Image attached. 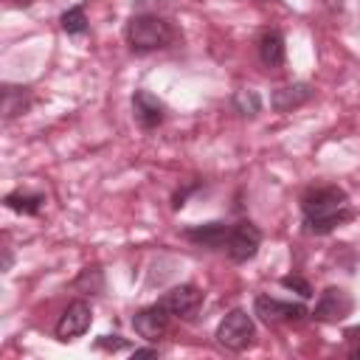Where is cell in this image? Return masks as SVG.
Instances as JSON below:
<instances>
[{"instance_id":"obj_18","label":"cell","mask_w":360,"mask_h":360,"mask_svg":"<svg viewBox=\"0 0 360 360\" xmlns=\"http://www.w3.org/2000/svg\"><path fill=\"white\" fill-rule=\"evenodd\" d=\"M233 107H236L239 115H256V112L262 110V98H259L253 90H239V93L233 96Z\"/></svg>"},{"instance_id":"obj_24","label":"cell","mask_w":360,"mask_h":360,"mask_svg":"<svg viewBox=\"0 0 360 360\" xmlns=\"http://www.w3.org/2000/svg\"><path fill=\"white\" fill-rule=\"evenodd\" d=\"M352 357H357V360H360V346H357V349H352Z\"/></svg>"},{"instance_id":"obj_22","label":"cell","mask_w":360,"mask_h":360,"mask_svg":"<svg viewBox=\"0 0 360 360\" xmlns=\"http://www.w3.org/2000/svg\"><path fill=\"white\" fill-rule=\"evenodd\" d=\"M346 338H352V340H360V326H352V329H346Z\"/></svg>"},{"instance_id":"obj_1","label":"cell","mask_w":360,"mask_h":360,"mask_svg":"<svg viewBox=\"0 0 360 360\" xmlns=\"http://www.w3.org/2000/svg\"><path fill=\"white\" fill-rule=\"evenodd\" d=\"M301 214L307 233L326 236L346 219H352V202L349 194L340 186H312L301 197Z\"/></svg>"},{"instance_id":"obj_7","label":"cell","mask_w":360,"mask_h":360,"mask_svg":"<svg viewBox=\"0 0 360 360\" xmlns=\"http://www.w3.org/2000/svg\"><path fill=\"white\" fill-rule=\"evenodd\" d=\"M169 321H172L169 307H166L163 301H158V304H149V307H143V309H138V312L132 315V329H135L143 340H152V343H155L158 338L166 335Z\"/></svg>"},{"instance_id":"obj_13","label":"cell","mask_w":360,"mask_h":360,"mask_svg":"<svg viewBox=\"0 0 360 360\" xmlns=\"http://www.w3.org/2000/svg\"><path fill=\"white\" fill-rule=\"evenodd\" d=\"M256 48H259V59H262L264 68H281L284 59H287L284 37H281V31H276V28H267V31L259 37Z\"/></svg>"},{"instance_id":"obj_17","label":"cell","mask_w":360,"mask_h":360,"mask_svg":"<svg viewBox=\"0 0 360 360\" xmlns=\"http://www.w3.org/2000/svg\"><path fill=\"white\" fill-rule=\"evenodd\" d=\"M73 287H76V290H82V292H90V295L101 292V290H104V273H101V267H98V264L84 267V270L76 276Z\"/></svg>"},{"instance_id":"obj_8","label":"cell","mask_w":360,"mask_h":360,"mask_svg":"<svg viewBox=\"0 0 360 360\" xmlns=\"http://www.w3.org/2000/svg\"><path fill=\"white\" fill-rule=\"evenodd\" d=\"M90 323H93V309H90L87 301L79 298V301H70L68 304V309L59 315L53 332H56L59 340H73V338L84 335L90 329Z\"/></svg>"},{"instance_id":"obj_21","label":"cell","mask_w":360,"mask_h":360,"mask_svg":"<svg viewBox=\"0 0 360 360\" xmlns=\"http://www.w3.org/2000/svg\"><path fill=\"white\" fill-rule=\"evenodd\" d=\"M160 352L155 346H146V349H132V357H158Z\"/></svg>"},{"instance_id":"obj_20","label":"cell","mask_w":360,"mask_h":360,"mask_svg":"<svg viewBox=\"0 0 360 360\" xmlns=\"http://www.w3.org/2000/svg\"><path fill=\"white\" fill-rule=\"evenodd\" d=\"M96 346H98V349H107V352H121V349H127L129 343H127L121 335H101V338L96 340Z\"/></svg>"},{"instance_id":"obj_4","label":"cell","mask_w":360,"mask_h":360,"mask_svg":"<svg viewBox=\"0 0 360 360\" xmlns=\"http://www.w3.org/2000/svg\"><path fill=\"white\" fill-rule=\"evenodd\" d=\"M259 248H262V231H259L250 219H242V222L231 225L228 245H225L231 262H236V264L250 262V259L259 253Z\"/></svg>"},{"instance_id":"obj_9","label":"cell","mask_w":360,"mask_h":360,"mask_svg":"<svg viewBox=\"0 0 360 360\" xmlns=\"http://www.w3.org/2000/svg\"><path fill=\"white\" fill-rule=\"evenodd\" d=\"M160 301L169 307V312H172L174 318L191 321V318L197 315V309L202 307V292H200V287H194V284H177V287H172Z\"/></svg>"},{"instance_id":"obj_23","label":"cell","mask_w":360,"mask_h":360,"mask_svg":"<svg viewBox=\"0 0 360 360\" xmlns=\"http://www.w3.org/2000/svg\"><path fill=\"white\" fill-rule=\"evenodd\" d=\"M11 3H14V6H22V8H25V6H31L34 0H11Z\"/></svg>"},{"instance_id":"obj_2","label":"cell","mask_w":360,"mask_h":360,"mask_svg":"<svg viewBox=\"0 0 360 360\" xmlns=\"http://www.w3.org/2000/svg\"><path fill=\"white\" fill-rule=\"evenodd\" d=\"M124 39L135 53H152V51H163L172 45L174 28L158 14H135L127 20Z\"/></svg>"},{"instance_id":"obj_14","label":"cell","mask_w":360,"mask_h":360,"mask_svg":"<svg viewBox=\"0 0 360 360\" xmlns=\"http://www.w3.org/2000/svg\"><path fill=\"white\" fill-rule=\"evenodd\" d=\"M3 202H6V208H11V211H17V214H25V217H34V214H39L42 211V205H45V194L42 191H11V194H6L3 197Z\"/></svg>"},{"instance_id":"obj_10","label":"cell","mask_w":360,"mask_h":360,"mask_svg":"<svg viewBox=\"0 0 360 360\" xmlns=\"http://www.w3.org/2000/svg\"><path fill=\"white\" fill-rule=\"evenodd\" d=\"M132 115L141 129H155L166 118V104L149 90H135L132 93Z\"/></svg>"},{"instance_id":"obj_3","label":"cell","mask_w":360,"mask_h":360,"mask_svg":"<svg viewBox=\"0 0 360 360\" xmlns=\"http://www.w3.org/2000/svg\"><path fill=\"white\" fill-rule=\"evenodd\" d=\"M256 338V323L245 309H231L217 326V343L231 352H245Z\"/></svg>"},{"instance_id":"obj_12","label":"cell","mask_w":360,"mask_h":360,"mask_svg":"<svg viewBox=\"0 0 360 360\" xmlns=\"http://www.w3.org/2000/svg\"><path fill=\"white\" fill-rule=\"evenodd\" d=\"M312 96H315V87H312V84H307V82H295V84H284V87L273 90L270 104H273L276 112H290V110L307 104Z\"/></svg>"},{"instance_id":"obj_5","label":"cell","mask_w":360,"mask_h":360,"mask_svg":"<svg viewBox=\"0 0 360 360\" xmlns=\"http://www.w3.org/2000/svg\"><path fill=\"white\" fill-rule=\"evenodd\" d=\"M253 315H259L264 323H298L309 315V309L304 304L281 301V298H273V295H256Z\"/></svg>"},{"instance_id":"obj_6","label":"cell","mask_w":360,"mask_h":360,"mask_svg":"<svg viewBox=\"0 0 360 360\" xmlns=\"http://www.w3.org/2000/svg\"><path fill=\"white\" fill-rule=\"evenodd\" d=\"M352 309H354V298L343 287H326L309 315L315 321H323V323H338L346 315H352Z\"/></svg>"},{"instance_id":"obj_16","label":"cell","mask_w":360,"mask_h":360,"mask_svg":"<svg viewBox=\"0 0 360 360\" xmlns=\"http://www.w3.org/2000/svg\"><path fill=\"white\" fill-rule=\"evenodd\" d=\"M59 25H62V31L68 34V37H82V34H87V14H84V8L82 6H70L68 11H62V17H59Z\"/></svg>"},{"instance_id":"obj_15","label":"cell","mask_w":360,"mask_h":360,"mask_svg":"<svg viewBox=\"0 0 360 360\" xmlns=\"http://www.w3.org/2000/svg\"><path fill=\"white\" fill-rule=\"evenodd\" d=\"M28 107H31V93H28V87H14V84H6V87H3V118H6V121L22 115Z\"/></svg>"},{"instance_id":"obj_11","label":"cell","mask_w":360,"mask_h":360,"mask_svg":"<svg viewBox=\"0 0 360 360\" xmlns=\"http://www.w3.org/2000/svg\"><path fill=\"white\" fill-rule=\"evenodd\" d=\"M228 233H231V225L228 222H205V225H194V228H186L183 236L200 248H211V250H219L228 245Z\"/></svg>"},{"instance_id":"obj_19","label":"cell","mask_w":360,"mask_h":360,"mask_svg":"<svg viewBox=\"0 0 360 360\" xmlns=\"http://www.w3.org/2000/svg\"><path fill=\"white\" fill-rule=\"evenodd\" d=\"M281 287L298 292L301 298H312V287H309V281L304 276H281Z\"/></svg>"}]
</instances>
